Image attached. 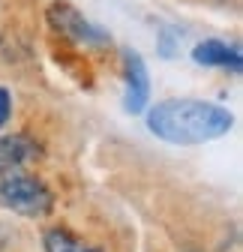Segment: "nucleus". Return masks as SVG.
I'll return each mask as SVG.
<instances>
[{
	"mask_svg": "<svg viewBox=\"0 0 243 252\" xmlns=\"http://www.w3.org/2000/svg\"><path fill=\"white\" fill-rule=\"evenodd\" d=\"M147 126L156 138L168 144H204L222 138L234 117L228 108L204 99H165L156 102L147 114Z\"/></svg>",
	"mask_w": 243,
	"mask_h": 252,
	"instance_id": "obj_1",
	"label": "nucleus"
},
{
	"mask_svg": "<svg viewBox=\"0 0 243 252\" xmlns=\"http://www.w3.org/2000/svg\"><path fill=\"white\" fill-rule=\"evenodd\" d=\"M0 204L6 210L27 216V219H42L54 210V192L33 174H3L0 180Z\"/></svg>",
	"mask_w": 243,
	"mask_h": 252,
	"instance_id": "obj_2",
	"label": "nucleus"
},
{
	"mask_svg": "<svg viewBox=\"0 0 243 252\" xmlns=\"http://www.w3.org/2000/svg\"><path fill=\"white\" fill-rule=\"evenodd\" d=\"M48 24L57 30L60 36H66L72 42H81V45H105L108 42V36L102 33V30L93 27L72 3H66V0L48 6Z\"/></svg>",
	"mask_w": 243,
	"mask_h": 252,
	"instance_id": "obj_3",
	"label": "nucleus"
},
{
	"mask_svg": "<svg viewBox=\"0 0 243 252\" xmlns=\"http://www.w3.org/2000/svg\"><path fill=\"white\" fill-rule=\"evenodd\" d=\"M123 69H126V111L141 114L150 99V75L138 51H123Z\"/></svg>",
	"mask_w": 243,
	"mask_h": 252,
	"instance_id": "obj_4",
	"label": "nucleus"
},
{
	"mask_svg": "<svg viewBox=\"0 0 243 252\" xmlns=\"http://www.w3.org/2000/svg\"><path fill=\"white\" fill-rule=\"evenodd\" d=\"M39 156V144L30 135H0V174L18 171L24 162Z\"/></svg>",
	"mask_w": 243,
	"mask_h": 252,
	"instance_id": "obj_5",
	"label": "nucleus"
},
{
	"mask_svg": "<svg viewBox=\"0 0 243 252\" xmlns=\"http://www.w3.org/2000/svg\"><path fill=\"white\" fill-rule=\"evenodd\" d=\"M192 60L201 63V66H231V69H240V51L237 48H228L219 39L198 42L192 48Z\"/></svg>",
	"mask_w": 243,
	"mask_h": 252,
	"instance_id": "obj_6",
	"label": "nucleus"
},
{
	"mask_svg": "<svg viewBox=\"0 0 243 252\" xmlns=\"http://www.w3.org/2000/svg\"><path fill=\"white\" fill-rule=\"evenodd\" d=\"M42 243H45V252H99L93 246H87L84 240H78L66 228H48Z\"/></svg>",
	"mask_w": 243,
	"mask_h": 252,
	"instance_id": "obj_7",
	"label": "nucleus"
},
{
	"mask_svg": "<svg viewBox=\"0 0 243 252\" xmlns=\"http://www.w3.org/2000/svg\"><path fill=\"white\" fill-rule=\"evenodd\" d=\"M9 114H12V96H9V90H6V87H0V129L6 126Z\"/></svg>",
	"mask_w": 243,
	"mask_h": 252,
	"instance_id": "obj_8",
	"label": "nucleus"
}]
</instances>
